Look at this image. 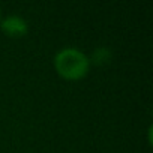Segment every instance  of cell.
I'll return each instance as SVG.
<instances>
[{
	"instance_id": "3",
	"label": "cell",
	"mask_w": 153,
	"mask_h": 153,
	"mask_svg": "<svg viewBox=\"0 0 153 153\" xmlns=\"http://www.w3.org/2000/svg\"><path fill=\"white\" fill-rule=\"evenodd\" d=\"M113 57V53L110 48L107 47H98L93 53H92V57L90 59V63H95V65H105L111 60Z\"/></svg>"
},
{
	"instance_id": "4",
	"label": "cell",
	"mask_w": 153,
	"mask_h": 153,
	"mask_svg": "<svg viewBox=\"0 0 153 153\" xmlns=\"http://www.w3.org/2000/svg\"><path fill=\"white\" fill-rule=\"evenodd\" d=\"M0 18H2V9H0Z\"/></svg>"
},
{
	"instance_id": "2",
	"label": "cell",
	"mask_w": 153,
	"mask_h": 153,
	"mask_svg": "<svg viewBox=\"0 0 153 153\" xmlns=\"http://www.w3.org/2000/svg\"><path fill=\"white\" fill-rule=\"evenodd\" d=\"M0 29L6 36L21 38L29 32V23L20 15H8L0 20Z\"/></svg>"
},
{
	"instance_id": "1",
	"label": "cell",
	"mask_w": 153,
	"mask_h": 153,
	"mask_svg": "<svg viewBox=\"0 0 153 153\" xmlns=\"http://www.w3.org/2000/svg\"><path fill=\"white\" fill-rule=\"evenodd\" d=\"M56 72L65 80L76 81L81 80L90 71V59L86 53L75 47L60 48L53 59Z\"/></svg>"
}]
</instances>
